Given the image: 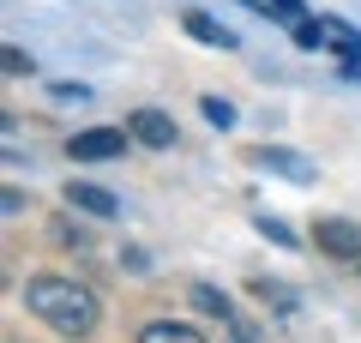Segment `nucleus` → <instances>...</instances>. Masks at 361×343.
Listing matches in <instances>:
<instances>
[{
  "label": "nucleus",
  "instance_id": "3",
  "mask_svg": "<svg viewBox=\"0 0 361 343\" xmlns=\"http://www.w3.org/2000/svg\"><path fill=\"white\" fill-rule=\"evenodd\" d=\"M121 151H127V133L121 127H85V133L66 139V157H73V163H109V157H121Z\"/></svg>",
  "mask_w": 361,
  "mask_h": 343
},
{
  "label": "nucleus",
  "instance_id": "13",
  "mask_svg": "<svg viewBox=\"0 0 361 343\" xmlns=\"http://www.w3.org/2000/svg\"><path fill=\"white\" fill-rule=\"evenodd\" d=\"M295 42H301V49H325L331 37H325V25H313V18H307V25H295Z\"/></svg>",
  "mask_w": 361,
  "mask_h": 343
},
{
  "label": "nucleus",
  "instance_id": "7",
  "mask_svg": "<svg viewBox=\"0 0 361 343\" xmlns=\"http://www.w3.org/2000/svg\"><path fill=\"white\" fill-rule=\"evenodd\" d=\"M66 205H73V211H85V217H121V199L109 187H97V181H66Z\"/></svg>",
  "mask_w": 361,
  "mask_h": 343
},
{
  "label": "nucleus",
  "instance_id": "9",
  "mask_svg": "<svg viewBox=\"0 0 361 343\" xmlns=\"http://www.w3.org/2000/svg\"><path fill=\"white\" fill-rule=\"evenodd\" d=\"M180 25H187V37H193V42H211V49H235V30H223L211 13H180Z\"/></svg>",
  "mask_w": 361,
  "mask_h": 343
},
{
  "label": "nucleus",
  "instance_id": "12",
  "mask_svg": "<svg viewBox=\"0 0 361 343\" xmlns=\"http://www.w3.org/2000/svg\"><path fill=\"white\" fill-rule=\"evenodd\" d=\"M259 6H265L271 18H289V25H307V6H301V0H259Z\"/></svg>",
  "mask_w": 361,
  "mask_h": 343
},
{
  "label": "nucleus",
  "instance_id": "11",
  "mask_svg": "<svg viewBox=\"0 0 361 343\" xmlns=\"http://www.w3.org/2000/svg\"><path fill=\"white\" fill-rule=\"evenodd\" d=\"M199 109H205V121H211V127H217V133H229V127H235V109H229V102H223V97H205V102H199Z\"/></svg>",
  "mask_w": 361,
  "mask_h": 343
},
{
  "label": "nucleus",
  "instance_id": "5",
  "mask_svg": "<svg viewBox=\"0 0 361 343\" xmlns=\"http://www.w3.org/2000/svg\"><path fill=\"white\" fill-rule=\"evenodd\" d=\"M259 169H271V175H283V181H295V187H307L319 169H313V157H301V151H283V145H259Z\"/></svg>",
  "mask_w": 361,
  "mask_h": 343
},
{
  "label": "nucleus",
  "instance_id": "16",
  "mask_svg": "<svg viewBox=\"0 0 361 343\" xmlns=\"http://www.w3.org/2000/svg\"><path fill=\"white\" fill-rule=\"evenodd\" d=\"M54 97H61V102H85L90 90H85V85H54Z\"/></svg>",
  "mask_w": 361,
  "mask_h": 343
},
{
  "label": "nucleus",
  "instance_id": "4",
  "mask_svg": "<svg viewBox=\"0 0 361 343\" xmlns=\"http://www.w3.org/2000/svg\"><path fill=\"white\" fill-rule=\"evenodd\" d=\"M193 307H199V313H217V325H229V343H253L247 319L229 307V295H223V289H211V283H193Z\"/></svg>",
  "mask_w": 361,
  "mask_h": 343
},
{
  "label": "nucleus",
  "instance_id": "8",
  "mask_svg": "<svg viewBox=\"0 0 361 343\" xmlns=\"http://www.w3.org/2000/svg\"><path fill=\"white\" fill-rule=\"evenodd\" d=\"M247 289H253V301H259V307H277L283 319H289V313H301V295L289 289V283H277V277H253Z\"/></svg>",
  "mask_w": 361,
  "mask_h": 343
},
{
  "label": "nucleus",
  "instance_id": "15",
  "mask_svg": "<svg viewBox=\"0 0 361 343\" xmlns=\"http://www.w3.org/2000/svg\"><path fill=\"white\" fill-rule=\"evenodd\" d=\"M6 78H30V54L25 49H6Z\"/></svg>",
  "mask_w": 361,
  "mask_h": 343
},
{
  "label": "nucleus",
  "instance_id": "14",
  "mask_svg": "<svg viewBox=\"0 0 361 343\" xmlns=\"http://www.w3.org/2000/svg\"><path fill=\"white\" fill-rule=\"evenodd\" d=\"M259 235H265V241H277V247H295V235H289L277 217H259Z\"/></svg>",
  "mask_w": 361,
  "mask_h": 343
},
{
  "label": "nucleus",
  "instance_id": "10",
  "mask_svg": "<svg viewBox=\"0 0 361 343\" xmlns=\"http://www.w3.org/2000/svg\"><path fill=\"white\" fill-rule=\"evenodd\" d=\"M139 343H205V331H193L187 319H157L139 331Z\"/></svg>",
  "mask_w": 361,
  "mask_h": 343
},
{
  "label": "nucleus",
  "instance_id": "2",
  "mask_svg": "<svg viewBox=\"0 0 361 343\" xmlns=\"http://www.w3.org/2000/svg\"><path fill=\"white\" fill-rule=\"evenodd\" d=\"M313 247L325 259H337V265H361V229L349 217H319L313 223Z\"/></svg>",
  "mask_w": 361,
  "mask_h": 343
},
{
  "label": "nucleus",
  "instance_id": "1",
  "mask_svg": "<svg viewBox=\"0 0 361 343\" xmlns=\"http://www.w3.org/2000/svg\"><path fill=\"white\" fill-rule=\"evenodd\" d=\"M25 307L42 325H54L61 337H85V331L103 319L97 295H90L85 283H73V277H30L25 283Z\"/></svg>",
  "mask_w": 361,
  "mask_h": 343
},
{
  "label": "nucleus",
  "instance_id": "6",
  "mask_svg": "<svg viewBox=\"0 0 361 343\" xmlns=\"http://www.w3.org/2000/svg\"><path fill=\"white\" fill-rule=\"evenodd\" d=\"M127 133L139 145H151V151H169V145H175V121H169L163 109H133L127 114Z\"/></svg>",
  "mask_w": 361,
  "mask_h": 343
}]
</instances>
